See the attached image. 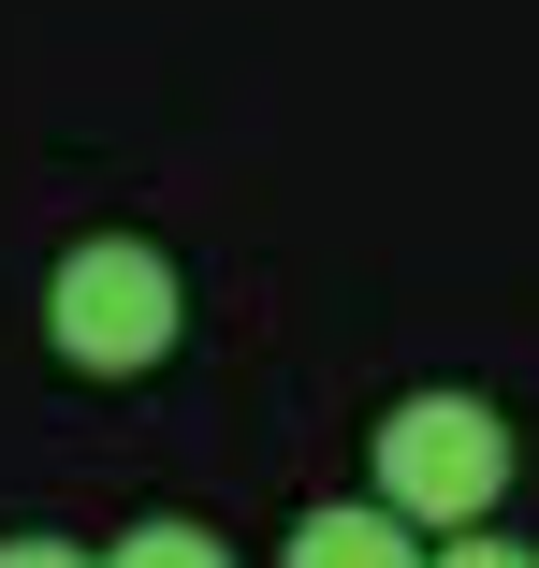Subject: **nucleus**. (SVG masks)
I'll return each instance as SVG.
<instances>
[{
	"label": "nucleus",
	"mask_w": 539,
	"mask_h": 568,
	"mask_svg": "<svg viewBox=\"0 0 539 568\" xmlns=\"http://www.w3.org/2000/svg\"><path fill=\"white\" fill-rule=\"evenodd\" d=\"M423 568H539V554H525V539H496V525H467L452 554H423Z\"/></svg>",
	"instance_id": "nucleus-5"
},
{
	"label": "nucleus",
	"mask_w": 539,
	"mask_h": 568,
	"mask_svg": "<svg viewBox=\"0 0 539 568\" xmlns=\"http://www.w3.org/2000/svg\"><path fill=\"white\" fill-rule=\"evenodd\" d=\"M510 452H525V437H510L481 394H408V408L379 423V510H394V525H452V539H467V525L510 496Z\"/></svg>",
	"instance_id": "nucleus-2"
},
{
	"label": "nucleus",
	"mask_w": 539,
	"mask_h": 568,
	"mask_svg": "<svg viewBox=\"0 0 539 568\" xmlns=\"http://www.w3.org/2000/svg\"><path fill=\"white\" fill-rule=\"evenodd\" d=\"M175 335H190V292H175V263H161L146 234H88V248H59V277H44V351H59V365H88V379H146Z\"/></svg>",
	"instance_id": "nucleus-1"
},
{
	"label": "nucleus",
	"mask_w": 539,
	"mask_h": 568,
	"mask_svg": "<svg viewBox=\"0 0 539 568\" xmlns=\"http://www.w3.org/2000/svg\"><path fill=\"white\" fill-rule=\"evenodd\" d=\"M102 568H234L220 525H190V510H146L132 539H102Z\"/></svg>",
	"instance_id": "nucleus-4"
},
{
	"label": "nucleus",
	"mask_w": 539,
	"mask_h": 568,
	"mask_svg": "<svg viewBox=\"0 0 539 568\" xmlns=\"http://www.w3.org/2000/svg\"><path fill=\"white\" fill-rule=\"evenodd\" d=\"M0 568H102V554H73V539H44V525H30V539H0Z\"/></svg>",
	"instance_id": "nucleus-6"
},
{
	"label": "nucleus",
	"mask_w": 539,
	"mask_h": 568,
	"mask_svg": "<svg viewBox=\"0 0 539 568\" xmlns=\"http://www.w3.org/2000/svg\"><path fill=\"white\" fill-rule=\"evenodd\" d=\"M277 568H423V539L379 510V496H336V510H306Z\"/></svg>",
	"instance_id": "nucleus-3"
}]
</instances>
